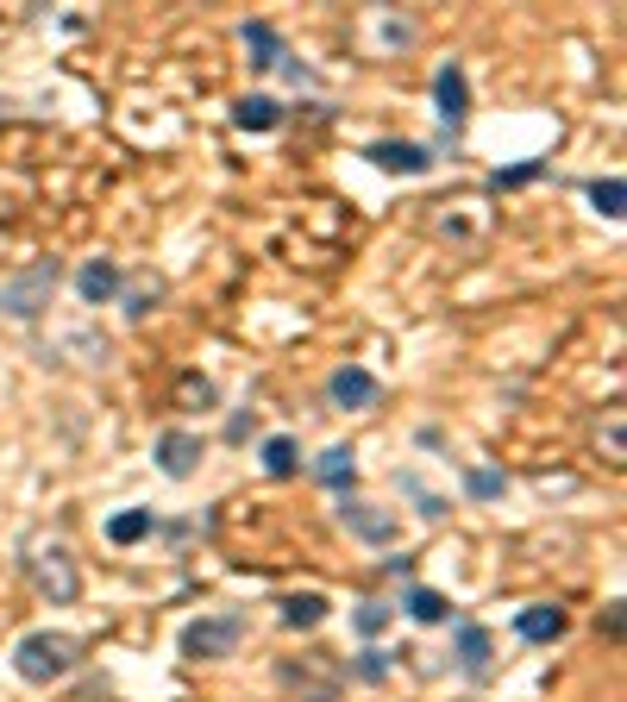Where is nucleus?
Here are the masks:
<instances>
[{"label": "nucleus", "mask_w": 627, "mask_h": 702, "mask_svg": "<svg viewBox=\"0 0 627 702\" xmlns=\"http://www.w3.org/2000/svg\"><path fill=\"white\" fill-rule=\"evenodd\" d=\"M320 621H327V596H320V589L283 603V627H295V634H301V627H320Z\"/></svg>", "instance_id": "nucleus-17"}, {"label": "nucleus", "mask_w": 627, "mask_h": 702, "mask_svg": "<svg viewBox=\"0 0 627 702\" xmlns=\"http://www.w3.org/2000/svg\"><path fill=\"white\" fill-rule=\"evenodd\" d=\"M383 627H390V603H358V634L364 640H376Z\"/></svg>", "instance_id": "nucleus-24"}, {"label": "nucleus", "mask_w": 627, "mask_h": 702, "mask_svg": "<svg viewBox=\"0 0 627 702\" xmlns=\"http://www.w3.org/2000/svg\"><path fill=\"white\" fill-rule=\"evenodd\" d=\"M490 652H496V640L483 634V627H458V664H465L470 678L490 671Z\"/></svg>", "instance_id": "nucleus-14"}, {"label": "nucleus", "mask_w": 627, "mask_h": 702, "mask_svg": "<svg viewBox=\"0 0 627 702\" xmlns=\"http://www.w3.org/2000/svg\"><path fill=\"white\" fill-rule=\"evenodd\" d=\"M276 683H283L295 702H333L339 696V671L320 659V652H314V659H301V664H283V671H276Z\"/></svg>", "instance_id": "nucleus-5"}, {"label": "nucleus", "mask_w": 627, "mask_h": 702, "mask_svg": "<svg viewBox=\"0 0 627 702\" xmlns=\"http://www.w3.org/2000/svg\"><path fill=\"white\" fill-rule=\"evenodd\" d=\"M51 289H57V257H39L32 270L0 283V313H7V320H39V313L51 308Z\"/></svg>", "instance_id": "nucleus-1"}, {"label": "nucleus", "mask_w": 627, "mask_h": 702, "mask_svg": "<svg viewBox=\"0 0 627 702\" xmlns=\"http://www.w3.org/2000/svg\"><path fill=\"white\" fill-rule=\"evenodd\" d=\"M245 51H252V63H257V70H270V63H283V39H276V25L252 20V25H245Z\"/></svg>", "instance_id": "nucleus-19"}, {"label": "nucleus", "mask_w": 627, "mask_h": 702, "mask_svg": "<svg viewBox=\"0 0 627 702\" xmlns=\"http://www.w3.org/2000/svg\"><path fill=\"white\" fill-rule=\"evenodd\" d=\"M76 289H82V301H107V295L119 289V264L114 257H88L82 276H76Z\"/></svg>", "instance_id": "nucleus-12"}, {"label": "nucleus", "mask_w": 627, "mask_h": 702, "mask_svg": "<svg viewBox=\"0 0 627 702\" xmlns=\"http://www.w3.org/2000/svg\"><path fill=\"white\" fill-rule=\"evenodd\" d=\"M408 615L414 621H446V596H439V589H408Z\"/></svg>", "instance_id": "nucleus-22"}, {"label": "nucleus", "mask_w": 627, "mask_h": 702, "mask_svg": "<svg viewBox=\"0 0 627 702\" xmlns=\"http://www.w3.org/2000/svg\"><path fill=\"white\" fill-rule=\"evenodd\" d=\"M364 157H371L376 170H395V176H427L433 170V157L421 151V145H402V138H383V145H371Z\"/></svg>", "instance_id": "nucleus-9"}, {"label": "nucleus", "mask_w": 627, "mask_h": 702, "mask_svg": "<svg viewBox=\"0 0 627 702\" xmlns=\"http://www.w3.org/2000/svg\"><path fill=\"white\" fill-rule=\"evenodd\" d=\"M358 678L383 683V678H390V652H376V646H371V652H358Z\"/></svg>", "instance_id": "nucleus-26"}, {"label": "nucleus", "mask_w": 627, "mask_h": 702, "mask_svg": "<svg viewBox=\"0 0 627 702\" xmlns=\"http://www.w3.org/2000/svg\"><path fill=\"white\" fill-rule=\"evenodd\" d=\"M596 627H603L608 640H621V603H608L603 615H596Z\"/></svg>", "instance_id": "nucleus-27"}, {"label": "nucleus", "mask_w": 627, "mask_h": 702, "mask_svg": "<svg viewBox=\"0 0 627 702\" xmlns=\"http://www.w3.org/2000/svg\"><path fill=\"white\" fill-rule=\"evenodd\" d=\"M32 584L51 596V603H76L82 596V571H76V559H70V546L63 540H32Z\"/></svg>", "instance_id": "nucleus-2"}, {"label": "nucleus", "mask_w": 627, "mask_h": 702, "mask_svg": "<svg viewBox=\"0 0 627 702\" xmlns=\"http://www.w3.org/2000/svg\"><path fill=\"white\" fill-rule=\"evenodd\" d=\"M320 483H333V489H352V477H358V458H352V446H327L320 451Z\"/></svg>", "instance_id": "nucleus-16"}, {"label": "nucleus", "mask_w": 627, "mask_h": 702, "mask_svg": "<svg viewBox=\"0 0 627 702\" xmlns=\"http://www.w3.org/2000/svg\"><path fill=\"white\" fill-rule=\"evenodd\" d=\"M233 119H238V132H276V126H283V107H276L270 95H245L233 107Z\"/></svg>", "instance_id": "nucleus-13"}, {"label": "nucleus", "mask_w": 627, "mask_h": 702, "mask_svg": "<svg viewBox=\"0 0 627 702\" xmlns=\"http://www.w3.org/2000/svg\"><path fill=\"white\" fill-rule=\"evenodd\" d=\"M177 395L189 402V408H214V383H208V376H182Z\"/></svg>", "instance_id": "nucleus-25"}, {"label": "nucleus", "mask_w": 627, "mask_h": 702, "mask_svg": "<svg viewBox=\"0 0 627 702\" xmlns=\"http://www.w3.org/2000/svg\"><path fill=\"white\" fill-rule=\"evenodd\" d=\"M327 390H333L339 408H371V402H376V376L364 371V364H346V371H333Z\"/></svg>", "instance_id": "nucleus-10"}, {"label": "nucleus", "mask_w": 627, "mask_h": 702, "mask_svg": "<svg viewBox=\"0 0 627 702\" xmlns=\"http://www.w3.org/2000/svg\"><path fill=\"white\" fill-rule=\"evenodd\" d=\"M264 470H270V477H295V470H301V451H295V439H289V433H276V439H264Z\"/></svg>", "instance_id": "nucleus-20"}, {"label": "nucleus", "mask_w": 627, "mask_h": 702, "mask_svg": "<svg viewBox=\"0 0 627 702\" xmlns=\"http://www.w3.org/2000/svg\"><path fill=\"white\" fill-rule=\"evenodd\" d=\"M521 640H533V646H546V640H559L565 634V608L559 603H533V608H521Z\"/></svg>", "instance_id": "nucleus-11"}, {"label": "nucleus", "mask_w": 627, "mask_h": 702, "mask_svg": "<svg viewBox=\"0 0 627 702\" xmlns=\"http://www.w3.org/2000/svg\"><path fill=\"white\" fill-rule=\"evenodd\" d=\"M465 489L477 496V502H496V496L509 489V477H502V470H470V477H465Z\"/></svg>", "instance_id": "nucleus-23"}, {"label": "nucleus", "mask_w": 627, "mask_h": 702, "mask_svg": "<svg viewBox=\"0 0 627 702\" xmlns=\"http://www.w3.org/2000/svg\"><path fill=\"white\" fill-rule=\"evenodd\" d=\"M245 640V615H201L182 627V659H233Z\"/></svg>", "instance_id": "nucleus-4"}, {"label": "nucleus", "mask_w": 627, "mask_h": 702, "mask_svg": "<svg viewBox=\"0 0 627 702\" xmlns=\"http://www.w3.org/2000/svg\"><path fill=\"white\" fill-rule=\"evenodd\" d=\"M201 458H208V446H201V433H163V439H157V470H163V477H195L201 470Z\"/></svg>", "instance_id": "nucleus-7"}, {"label": "nucleus", "mask_w": 627, "mask_h": 702, "mask_svg": "<svg viewBox=\"0 0 627 702\" xmlns=\"http://www.w3.org/2000/svg\"><path fill=\"white\" fill-rule=\"evenodd\" d=\"M433 100H439V119H446V126H465V114H470V82H465V70H458V63H446V70L433 76Z\"/></svg>", "instance_id": "nucleus-8"}, {"label": "nucleus", "mask_w": 627, "mask_h": 702, "mask_svg": "<svg viewBox=\"0 0 627 702\" xmlns=\"http://www.w3.org/2000/svg\"><path fill=\"white\" fill-rule=\"evenodd\" d=\"M589 208L603 220H621L627 214V182L621 176H596V182H589Z\"/></svg>", "instance_id": "nucleus-15"}, {"label": "nucleus", "mask_w": 627, "mask_h": 702, "mask_svg": "<svg viewBox=\"0 0 627 702\" xmlns=\"http://www.w3.org/2000/svg\"><path fill=\"white\" fill-rule=\"evenodd\" d=\"M76 664V640L70 634H25L20 652H13V671H20L25 683H51L63 678Z\"/></svg>", "instance_id": "nucleus-3"}, {"label": "nucleus", "mask_w": 627, "mask_h": 702, "mask_svg": "<svg viewBox=\"0 0 627 702\" xmlns=\"http://www.w3.org/2000/svg\"><path fill=\"white\" fill-rule=\"evenodd\" d=\"M145 533H151V508H119L114 521H107V540H114V546H138Z\"/></svg>", "instance_id": "nucleus-18"}, {"label": "nucleus", "mask_w": 627, "mask_h": 702, "mask_svg": "<svg viewBox=\"0 0 627 702\" xmlns=\"http://www.w3.org/2000/svg\"><path fill=\"white\" fill-rule=\"evenodd\" d=\"M157 301H163V283H157V276H138L132 289H126V313H132V320H145Z\"/></svg>", "instance_id": "nucleus-21"}, {"label": "nucleus", "mask_w": 627, "mask_h": 702, "mask_svg": "<svg viewBox=\"0 0 627 702\" xmlns=\"http://www.w3.org/2000/svg\"><path fill=\"white\" fill-rule=\"evenodd\" d=\"M339 521H346V533H352V540H364V546H390L395 533H402V521H395L390 508L358 502V496H346V502H339Z\"/></svg>", "instance_id": "nucleus-6"}]
</instances>
